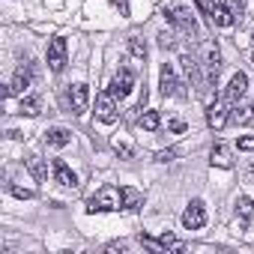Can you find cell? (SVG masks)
I'll list each match as a JSON object with an SVG mask.
<instances>
[{
    "mask_svg": "<svg viewBox=\"0 0 254 254\" xmlns=\"http://www.w3.org/2000/svg\"><path fill=\"white\" fill-rule=\"evenodd\" d=\"M132 87H135V72H132L129 66H120L117 75H114V81H111L114 96H117V99H126V96L132 93Z\"/></svg>",
    "mask_w": 254,
    "mask_h": 254,
    "instance_id": "6",
    "label": "cell"
},
{
    "mask_svg": "<svg viewBox=\"0 0 254 254\" xmlns=\"http://www.w3.org/2000/svg\"><path fill=\"white\" fill-rule=\"evenodd\" d=\"M120 206H123V189H117V186H102L87 200V212H111Z\"/></svg>",
    "mask_w": 254,
    "mask_h": 254,
    "instance_id": "2",
    "label": "cell"
},
{
    "mask_svg": "<svg viewBox=\"0 0 254 254\" xmlns=\"http://www.w3.org/2000/svg\"><path fill=\"white\" fill-rule=\"evenodd\" d=\"M9 191H12L15 197H21V200H30V197H33V191H30V189H21V186H12V183H9Z\"/></svg>",
    "mask_w": 254,
    "mask_h": 254,
    "instance_id": "25",
    "label": "cell"
},
{
    "mask_svg": "<svg viewBox=\"0 0 254 254\" xmlns=\"http://www.w3.org/2000/svg\"><path fill=\"white\" fill-rule=\"evenodd\" d=\"M69 141H72V132L63 129V126H54V129L45 132V144H48V147H66Z\"/></svg>",
    "mask_w": 254,
    "mask_h": 254,
    "instance_id": "16",
    "label": "cell"
},
{
    "mask_svg": "<svg viewBox=\"0 0 254 254\" xmlns=\"http://www.w3.org/2000/svg\"><path fill=\"white\" fill-rule=\"evenodd\" d=\"M245 90H248V75H245V72H236V75L230 78L227 90H224V99H227L230 105H236V102L245 96Z\"/></svg>",
    "mask_w": 254,
    "mask_h": 254,
    "instance_id": "10",
    "label": "cell"
},
{
    "mask_svg": "<svg viewBox=\"0 0 254 254\" xmlns=\"http://www.w3.org/2000/svg\"><path fill=\"white\" fill-rule=\"evenodd\" d=\"M159 90H162V96H183V99L189 96V90L183 87V81L177 78L171 63H162V69H159Z\"/></svg>",
    "mask_w": 254,
    "mask_h": 254,
    "instance_id": "3",
    "label": "cell"
},
{
    "mask_svg": "<svg viewBox=\"0 0 254 254\" xmlns=\"http://www.w3.org/2000/svg\"><path fill=\"white\" fill-rule=\"evenodd\" d=\"M162 15H165L177 30H183L186 36H197V18L191 15V9H189V6L177 3V0H168V3L162 6Z\"/></svg>",
    "mask_w": 254,
    "mask_h": 254,
    "instance_id": "1",
    "label": "cell"
},
{
    "mask_svg": "<svg viewBox=\"0 0 254 254\" xmlns=\"http://www.w3.org/2000/svg\"><path fill=\"white\" fill-rule=\"evenodd\" d=\"M200 54H203V66H206V75H215L218 78V72H221V51H218V42L215 39H206L203 42V48H200Z\"/></svg>",
    "mask_w": 254,
    "mask_h": 254,
    "instance_id": "7",
    "label": "cell"
},
{
    "mask_svg": "<svg viewBox=\"0 0 254 254\" xmlns=\"http://www.w3.org/2000/svg\"><path fill=\"white\" fill-rule=\"evenodd\" d=\"M168 129H171V132H186V123L174 117V120H168Z\"/></svg>",
    "mask_w": 254,
    "mask_h": 254,
    "instance_id": "28",
    "label": "cell"
},
{
    "mask_svg": "<svg viewBox=\"0 0 254 254\" xmlns=\"http://www.w3.org/2000/svg\"><path fill=\"white\" fill-rule=\"evenodd\" d=\"M251 180H254V168H251Z\"/></svg>",
    "mask_w": 254,
    "mask_h": 254,
    "instance_id": "32",
    "label": "cell"
},
{
    "mask_svg": "<svg viewBox=\"0 0 254 254\" xmlns=\"http://www.w3.org/2000/svg\"><path fill=\"white\" fill-rule=\"evenodd\" d=\"M206 224V203L203 200H191L183 212V227L186 230H200Z\"/></svg>",
    "mask_w": 254,
    "mask_h": 254,
    "instance_id": "5",
    "label": "cell"
},
{
    "mask_svg": "<svg viewBox=\"0 0 254 254\" xmlns=\"http://www.w3.org/2000/svg\"><path fill=\"white\" fill-rule=\"evenodd\" d=\"M230 120H233L236 126H248V123L254 120V102H248V105H236V108L230 111Z\"/></svg>",
    "mask_w": 254,
    "mask_h": 254,
    "instance_id": "19",
    "label": "cell"
},
{
    "mask_svg": "<svg viewBox=\"0 0 254 254\" xmlns=\"http://www.w3.org/2000/svg\"><path fill=\"white\" fill-rule=\"evenodd\" d=\"M87 99H90L87 84H72V87L66 90V108H69L72 114H84V111H87Z\"/></svg>",
    "mask_w": 254,
    "mask_h": 254,
    "instance_id": "9",
    "label": "cell"
},
{
    "mask_svg": "<svg viewBox=\"0 0 254 254\" xmlns=\"http://www.w3.org/2000/svg\"><path fill=\"white\" fill-rule=\"evenodd\" d=\"M123 248H126V242H111L108 245V251H123Z\"/></svg>",
    "mask_w": 254,
    "mask_h": 254,
    "instance_id": "31",
    "label": "cell"
},
{
    "mask_svg": "<svg viewBox=\"0 0 254 254\" xmlns=\"http://www.w3.org/2000/svg\"><path fill=\"white\" fill-rule=\"evenodd\" d=\"M209 21H212L215 27H230V24H233V12H230V6L218 0V3L209 9Z\"/></svg>",
    "mask_w": 254,
    "mask_h": 254,
    "instance_id": "14",
    "label": "cell"
},
{
    "mask_svg": "<svg viewBox=\"0 0 254 254\" xmlns=\"http://www.w3.org/2000/svg\"><path fill=\"white\" fill-rule=\"evenodd\" d=\"M236 147H239V150H245V153H251V150H254V135L239 138V141H236Z\"/></svg>",
    "mask_w": 254,
    "mask_h": 254,
    "instance_id": "26",
    "label": "cell"
},
{
    "mask_svg": "<svg viewBox=\"0 0 254 254\" xmlns=\"http://www.w3.org/2000/svg\"><path fill=\"white\" fill-rule=\"evenodd\" d=\"M18 114L21 117H39L42 114V99L39 96H24L21 105H18Z\"/></svg>",
    "mask_w": 254,
    "mask_h": 254,
    "instance_id": "17",
    "label": "cell"
},
{
    "mask_svg": "<svg viewBox=\"0 0 254 254\" xmlns=\"http://www.w3.org/2000/svg\"><path fill=\"white\" fill-rule=\"evenodd\" d=\"M96 117H99L102 123H114V120H117V96H114L111 87L96 96Z\"/></svg>",
    "mask_w": 254,
    "mask_h": 254,
    "instance_id": "4",
    "label": "cell"
},
{
    "mask_svg": "<svg viewBox=\"0 0 254 254\" xmlns=\"http://www.w3.org/2000/svg\"><path fill=\"white\" fill-rule=\"evenodd\" d=\"M138 123H141V129H144V132H156L159 126H162V117H159V111H144Z\"/></svg>",
    "mask_w": 254,
    "mask_h": 254,
    "instance_id": "21",
    "label": "cell"
},
{
    "mask_svg": "<svg viewBox=\"0 0 254 254\" xmlns=\"http://www.w3.org/2000/svg\"><path fill=\"white\" fill-rule=\"evenodd\" d=\"M114 6H117L123 15H129V3H126V0H114Z\"/></svg>",
    "mask_w": 254,
    "mask_h": 254,
    "instance_id": "30",
    "label": "cell"
},
{
    "mask_svg": "<svg viewBox=\"0 0 254 254\" xmlns=\"http://www.w3.org/2000/svg\"><path fill=\"white\" fill-rule=\"evenodd\" d=\"M144 206V191L132 189V186H126L123 189V209H129V212H138Z\"/></svg>",
    "mask_w": 254,
    "mask_h": 254,
    "instance_id": "15",
    "label": "cell"
},
{
    "mask_svg": "<svg viewBox=\"0 0 254 254\" xmlns=\"http://www.w3.org/2000/svg\"><path fill=\"white\" fill-rule=\"evenodd\" d=\"M33 84V69L30 66H21L15 75H12V84L6 87V96H15V93H27V87Z\"/></svg>",
    "mask_w": 254,
    "mask_h": 254,
    "instance_id": "11",
    "label": "cell"
},
{
    "mask_svg": "<svg viewBox=\"0 0 254 254\" xmlns=\"http://www.w3.org/2000/svg\"><path fill=\"white\" fill-rule=\"evenodd\" d=\"M129 54H132L138 63H144V60H147V42H144L141 36H129Z\"/></svg>",
    "mask_w": 254,
    "mask_h": 254,
    "instance_id": "22",
    "label": "cell"
},
{
    "mask_svg": "<svg viewBox=\"0 0 254 254\" xmlns=\"http://www.w3.org/2000/svg\"><path fill=\"white\" fill-rule=\"evenodd\" d=\"M236 212H239V218H242V224H248V221H254V197H239L236 200Z\"/></svg>",
    "mask_w": 254,
    "mask_h": 254,
    "instance_id": "20",
    "label": "cell"
},
{
    "mask_svg": "<svg viewBox=\"0 0 254 254\" xmlns=\"http://www.w3.org/2000/svg\"><path fill=\"white\" fill-rule=\"evenodd\" d=\"M48 66H51V72L66 69V39L63 36H54L48 42Z\"/></svg>",
    "mask_w": 254,
    "mask_h": 254,
    "instance_id": "8",
    "label": "cell"
},
{
    "mask_svg": "<svg viewBox=\"0 0 254 254\" xmlns=\"http://www.w3.org/2000/svg\"><path fill=\"white\" fill-rule=\"evenodd\" d=\"M174 156H177V150H162V153L156 156V162H171Z\"/></svg>",
    "mask_w": 254,
    "mask_h": 254,
    "instance_id": "29",
    "label": "cell"
},
{
    "mask_svg": "<svg viewBox=\"0 0 254 254\" xmlns=\"http://www.w3.org/2000/svg\"><path fill=\"white\" fill-rule=\"evenodd\" d=\"M114 147H117V153H120L123 159H132V147H129V144H120V141H114Z\"/></svg>",
    "mask_w": 254,
    "mask_h": 254,
    "instance_id": "27",
    "label": "cell"
},
{
    "mask_svg": "<svg viewBox=\"0 0 254 254\" xmlns=\"http://www.w3.org/2000/svg\"><path fill=\"white\" fill-rule=\"evenodd\" d=\"M227 102V99H224ZM224 102H209V108H206V123L212 126V129L218 132V129H224V123H227V105Z\"/></svg>",
    "mask_w": 254,
    "mask_h": 254,
    "instance_id": "12",
    "label": "cell"
},
{
    "mask_svg": "<svg viewBox=\"0 0 254 254\" xmlns=\"http://www.w3.org/2000/svg\"><path fill=\"white\" fill-rule=\"evenodd\" d=\"M24 168L30 171V177H33L36 183H42V180L48 177V168H45V162H42L39 156H27V159H24Z\"/></svg>",
    "mask_w": 254,
    "mask_h": 254,
    "instance_id": "18",
    "label": "cell"
},
{
    "mask_svg": "<svg viewBox=\"0 0 254 254\" xmlns=\"http://www.w3.org/2000/svg\"><path fill=\"white\" fill-rule=\"evenodd\" d=\"M209 156H212V165H218V168H233V159H230V153H227V147H221V144H215Z\"/></svg>",
    "mask_w": 254,
    "mask_h": 254,
    "instance_id": "23",
    "label": "cell"
},
{
    "mask_svg": "<svg viewBox=\"0 0 254 254\" xmlns=\"http://www.w3.org/2000/svg\"><path fill=\"white\" fill-rule=\"evenodd\" d=\"M51 168H54V180H57L63 189H75V186H78V177H75V171H72V168H69L63 159H54V165H51Z\"/></svg>",
    "mask_w": 254,
    "mask_h": 254,
    "instance_id": "13",
    "label": "cell"
},
{
    "mask_svg": "<svg viewBox=\"0 0 254 254\" xmlns=\"http://www.w3.org/2000/svg\"><path fill=\"white\" fill-rule=\"evenodd\" d=\"M159 48H177V33L174 30L159 33Z\"/></svg>",
    "mask_w": 254,
    "mask_h": 254,
    "instance_id": "24",
    "label": "cell"
}]
</instances>
